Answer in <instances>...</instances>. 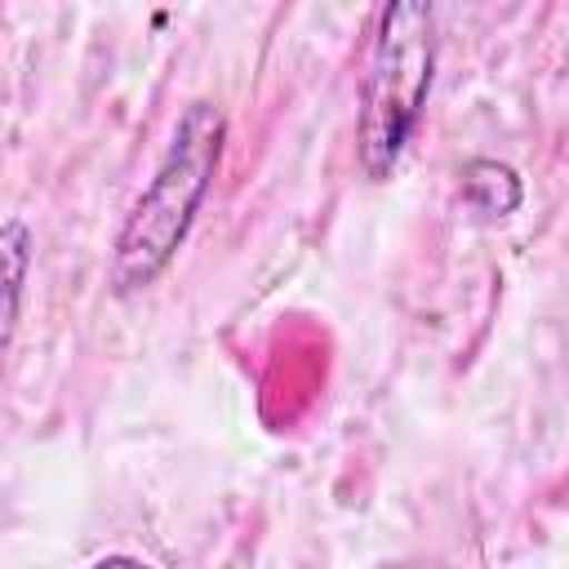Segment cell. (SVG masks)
I'll list each match as a JSON object with an SVG mask.
<instances>
[{
	"label": "cell",
	"instance_id": "obj_4",
	"mask_svg": "<svg viewBox=\"0 0 569 569\" xmlns=\"http://www.w3.org/2000/svg\"><path fill=\"white\" fill-rule=\"evenodd\" d=\"M4 258H9V329L18 316V289H22V267H27V231L22 222H4ZM9 338V333H4Z\"/></svg>",
	"mask_w": 569,
	"mask_h": 569
},
{
	"label": "cell",
	"instance_id": "obj_5",
	"mask_svg": "<svg viewBox=\"0 0 569 569\" xmlns=\"http://www.w3.org/2000/svg\"><path fill=\"white\" fill-rule=\"evenodd\" d=\"M93 569H147L142 560H129V556H107V560H98Z\"/></svg>",
	"mask_w": 569,
	"mask_h": 569
},
{
	"label": "cell",
	"instance_id": "obj_3",
	"mask_svg": "<svg viewBox=\"0 0 569 569\" xmlns=\"http://www.w3.org/2000/svg\"><path fill=\"white\" fill-rule=\"evenodd\" d=\"M462 196L476 204L480 218H502L520 204V178L498 160H471L462 169Z\"/></svg>",
	"mask_w": 569,
	"mask_h": 569
},
{
	"label": "cell",
	"instance_id": "obj_2",
	"mask_svg": "<svg viewBox=\"0 0 569 569\" xmlns=\"http://www.w3.org/2000/svg\"><path fill=\"white\" fill-rule=\"evenodd\" d=\"M427 84H431V9L387 4L360 102V160L373 178H382L396 164L427 98Z\"/></svg>",
	"mask_w": 569,
	"mask_h": 569
},
{
	"label": "cell",
	"instance_id": "obj_1",
	"mask_svg": "<svg viewBox=\"0 0 569 569\" xmlns=\"http://www.w3.org/2000/svg\"><path fill=\"white\" fill-rule=\"evenodd\" d=\"M218 151H222V116L209 102H191L173 129V142L151 187L138 196L116 240V262H111L116 293H133L164 271V262L173 258V249L191 227V213L209 191Z\"/></svg>",
	"mask_w": 569,
	"mask_h": 569
}]
</instances>
